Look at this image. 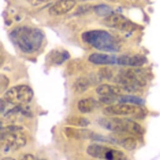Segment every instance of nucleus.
Instances as JSON below:
<instances>
[{
	"label": "nucleus",
	"instance_id": "nucleus-1",
	"mask_svg": "<svg viewBox=\"0 0 160 160\" xmlns=\"http://www.w3.org/2000/svg\"><path fill=\"white\" fill-rule=\"evenodd\" d=\"M13 43L25 53H33L42 46L44 35L38 29L21 27L14 29L10 35Z\"/></svg>",
	"mask_w": 160,
	"mask_h": 160
},
{
	"label": "nucleus",
	"instance_id": "nucleus-2",
	"mask_svg": "<svg viewBox=\"0 0 160 160\" xmlns=\"http://www.w3.org/2000/svg\"><path fill=\"white\" fill-rule=\"evenodd\" d=\"M82 39L88 44L101 51L117 52L120 45L109 32L102 30H94L86 32L82 35Z\"/></svg>",
	"mask_w": 160,
	"mask_h": 160
},
{
	"label": "nucleus",
	"instance_id": "nucleus-3",
	"mask_svg": "<svg viewBox=\"0 0 160 160\" xmlns=\"http://www.w3.org/2000/svg\"><path fill=\"white\" fill-rule=\"evenodd\" d=\"M99 125L104 129L113 133H127L133 136H142L144 129L138 123L128 119L108 117L99 120Z\"/></svg>",
	"mask_w": 160,
	"mask_h": 160
},
{
	"label": "nucleus",
	"instance_id": "nucleus-4",
	"mask_svg": "<svg viewBox=\"0 0 160 160\" xmlns=\"http://www.w3.org/2000/svg\"><path fill=\"white\" fill-rule=\"evenodd\" d=\"M23 128L19 125H8L1 128V147L3 151H16L25 146L27 138Z\"/></svg>",
	"mask_w": 160,
	"mask_h": 160
},
{
	"label": "nucleus",
	"instance_id": "nucleus-5",
	"mask_svg": "<svg viewBox=\"0 0 160 160\" xmlns=\"http://www.w3.org/2000/svg\"><path fill=\"white\" fill-rule=\"evenodd\" d=\"M116 82L126 92H134L146 85V75L141 69L130 68L122 71L116 77Z\"/></svg>",
	"mask_w": 160,
	"mask_h": 160
},
{
	"label": "nucleus",
	"instance_id": "nucleus-6",
	"mask_svg": "<svg viewBox=\"0 0 160 160\" xmlns=\"http://www.w3.org/2000/svg\"><path fill=\"white\" fill-rule=\"evenodd\" d=\"M34 93L32 89L27 85H17L8 90L4 95V100L11 105L22 107L29 104Z\"/></svg>",
	"mask_w": 160,
	"mask_h": 160
},
{
	"label": "nucleus",
	"instance_id": "nucleus-7",
	"mask_svg": "<svg viewBox=\"0 0 160 160\" xmlns=\"http://www.w3.org/2000/svg\"><path fill=\"white\" fill-rule=\"evenodd\" d=\"M87 152L91 157L100 160H128V157L123 151L99 144L89 146Z\"/></svg>",
	"mask_w": 160,
	"mask_h": 160
},
{
	"label": "nucleus",
	"instance_id": "nucleus-8",
	"mask_svg": "<svg viewBox=\"0 0 160 160\" xmlns=\"http://www.w3.org/2000/svg\"><path fill=\"white\" fill-rule=\"evenodd\" d=\"M104 25L124 32H132L137 26L131 21L120 14L112 13L103 20Z\"/></svg>",
	"mask_w": 160,
	"mask_h": 160
},
{
	"label": "nucleus",
	"instance_id": "nucleus-9",
	"mask_svg": "<svg viewBox=\"0 0 160 160\" xmlns=\"http://www.w3.org/2000/svg\"><path fill=\"white\" fill-rule=\"evenodd\" d=\"M105 114L108 115H139L142 114V109L139 106L130 105L128 104H119L111 105L104 110Z\"/></svg>",
	"mask_w": 160,
	"mask_h": 160
},
{
	"label": "nucleus",
	"instance_id": "nucleus-10",
	"mask_svg": "<svg viewBox=\"0 0 160 160\" xmlns=\"http://www.w3.org/2000/svg\"><path fill=\"white\" fill-rule=\"evenodd\" d=\"M110 141H113L130 151L134 150L138 145L137 140L133 135L127 133H113L110 137Z\"/></svg>",
	"mask_w": 160,
	"mask_h": 160
},
{
	"label": "nucleus",
	"instance_id": "nucleus-11",
	"mask_svg": "<svg viewBox=\"0 0 160 160\" xmlns=\"http://www.w3.org/2000/svg\"><path fill=\"white\" fill-rule=\"evenodd\" d=\"M75 0H59L49 9V13L53 16L64 15L70 12L75 5Z\"/></svg>",
	"mask_w": 160,
	"mask_h": 160
},
{
	"label": "nucleus",
	"instance_id": "nucleus-12",
	"mask_svg": "<svg viewBox=\"0 0 160 160\" xmlns=\"http://www.w3.org/2000/svg\"><path fill=\"white\" fill-rule=\"evenodd\" d=\"M146 62V57L140 54H136L132 56H122L117 58V64L121 66H128L134 67L142 66Z\"/></svg>",
	"mask_w": 160,
	"mask_h": 160
},
{
	"label": "nucleus",
	"instance_id": "nucleus-13",
	"mask_svg": "<svg viewBox=\"0 0 160 160\" xmlns=\"http://www.w3.org/2000/svg\"><path fill=\"white\" fill-rule=\"evenodd\" d=\"M64 132L68 137L76 139H94L96 136V134L90 130L84 129H77L72 127H65Z\"/></svg>",
	"mask_w": 160,
	"mask_h": 160
},
{
	"label": "nucleus",
	"instance_id": "nucleus-14",
	"mask_svg": "<svg viewBox=\"0 0 160 160\" xmlns=\"http://www.w3.org/2000/svg\"><path fill=\"white\" fill-rule=\"evenodd\" d=\"M125 90L121 87L103 84L96 88V93L101 97H116L124 95Z\"/></svg>",
	"mask_w": 160,
	"mask_h": 160
},
{
	"label": "nucleus",
	"instance_id": "nucleus-15",
	"mask_svg": "<svg viewBox=\"0 0 160 160\" xmlns=\"http://www.w3.org/2000/svg\"><path fill=\"white\" fill-rule=\"evenodd\" d=\"M89 61L95 64L109 65L117 63V58L114 56L93 53L89 57Z\"/></svg>",
	"mask_w": 160,
	"mask_h": 160
},
{
	"label": "nucleus",
	"instance_id": "nucleus-16",
	"mask_svg": "<svg viewBox=\"0 0 160 160\" xmlns=\"http://www.w3.org/2000/svg\"><path fill=\"white\" fill-rule=\"evenodd\" d=\"M97 101L91 98L84 99L80 100L77 104L78 110L82 114H88L93 112L98 107Z\"/></svg>",
	"mask_w": 160,
	"mask_h": 160
},
{
	"label": "nucleus",
	"instance_id": "nucleus-17",
	"mask_svg": "<svg viewBox=\"0 0 160 160\" xmlns=\"http://www.w3.org/2000/svg\"><path fill=\"white\" fill-rule=\"evenodd\" d=\"M118 101L120 104H130L137 106H142L145 104L143 99L134 95H122L118 97Z\"/></svg>",
	"mask_w": 160,
	"mask_h": 160
},
{
	"label": "nucleus",
	"instance_id": "nucleus-18",
	"mask_svg": "<svg viewBox=\"0 0 160 160\" xmlns=\"http://www.w3.org/2000/svg\"><path fill=\"white\" fill-rule=\"evenodd\" d=\"M49 59L55 64H60L63 61L68 59L70 57V54L65 51H53L49 54Z\"/></svg>",
	"mask_w": 160,
	"mask_h": 160
},
{
	"label": "nucleus",
	"instance_id": "nucleus-19",
	"mask_svg": "<svg viewBox=\"0 0 160 160\" xmlns=\"http://www.w3.org/2000/svg\"><path fill=\"white\" fill-rule=\"evenodd\" d=\"M68 124L77 127H87L90 124V121L88 119L80 116H71L67 119Z\"/></svg>",
	"mask_w": 160,
	"mask_h": 160
},
{
	"label": "nucleus",
	"instance_id": "nucleus-20",
	"mask_svg": "<svg viewBox=\"0 0 160 160\" xmlns=\"http://www.w3.org/2000/svg\"><path fill=\"white\" fill-rule=\"evenodd\" d=\"M89 87V81L86 77H80L74 84L75 91L78 93L86 92Z\"/></svg>",
	"mask_w": 160,
	"mask_h": 160
},
{
	"label": "nucleus",
	"instance_id": "nucleus-21",
	"mask_svg": "<svg viewBox=\"0 0 160 160\" xmlns=\"http://www.w3.org/2000/svg\"><path fill=\"white\" fill-rule=\"evenodd\" d=\"M96 13L100 17H108L112 13L111 7L106 5H100L94 7Z\"/></svg>",
	"mask_w": 160,
	"mask_h": 160
},
{
	"label": "nucleus",
	"instance_id": "nucleus-22",
	"mask_svg": "<svg viewBox=\"0 0 160 160\" xmlns=\"http://www.w3.org/2000/svg\"><path fill=\"white\" fill-rule=\"evenodd\" d=\"M118 97H110V96H107V97H101L100 98V101L102 102L103 104H107L111 105H112L116 100H118Z\"/></svg>",
	"mask_w": 160,
	"mask_h": 160
},
{
	"label": "nucleus",
	"instance_id": "nucleus-23",
	"mask_svg": "<svg viewBox=\"0 0 160 160\" xmlns=\"http://www.w3.org/2000/svg\"><path fill=\"white\" fill-rule=\"evenodd\" d=\"M9 82V79L7 76L3 74L1 75V93L7 88Z\"/></svg>",
	"mask_w": 160,
	"mask_h": 160
},
{
	"label": "nucleus",
	"instance_id": "nucleus-24",
	"mask_svg": "<svg viewBox=\"0 0 160 160\" xmlns=\"http://www.w3.org/2000/svg\"><path fill=\"white\" fill-rule=\"evenodd\" d=\"M100 71V76H102L104 79H110L112 76V72H111V69L107 67H104L101 69Z\"/></svg>",
	"mask_w": 160,
	"mask_h": 160
},
{
	"label": "nucleus",
	"instance_id": "nucleus-25",
	"mask_svg": "<svg viewBox=\"0 0 160 160\" xmlns=\"http://www.w3.org/2000/svg\"><path fill=\"white\" fill-rule=\"evenodd\" d=\"M28 2L33 6H38L42 5L43 3H46L51 0H27Z\"/></svg>",
	"mask_w": 160,
	"mask_h": 160
},
{
	"label": "nucleus",
	"instance_id": "nucleus-26",
	"mask_svg": "<svg viewBox=\"0 0 160 160\" xmlns=\"http://www.w3.org/2000/svg\"><path fill=\"white\" fill-rule=\"evenodd\" d=\"M21 160H36V159L33 155H32L31 154H27L25 155L22 158Z\"/></svg>",
	"mask_w": 160,
	"mask_h": 160
},
{
	"label": "nucleus",
	"instance_id": "nucleus-27",
	"mask_svg": "<svg viewBox=\"0 0 160 160\" xmlns=\"http://www.w3.org/2000/svg\"><path fill=\"white\" fill-rule=\"evenodd\" d=\"M7 102L5 100H1V113H3L6 107Z\"/></svg>",
	"mask_w": 160,
	"mask_h": 160
},
{
	"label": "nucleus",
	"instance_id": "nucleus-28",
	"mask_svg": "<svg viewBox=\"0 0 160 160\" xmlns=\"http://www.w3.org/2000/svg\"><path fill=\"white\" fill-rule=\"evenodd\" d=\"M2 160H16V159L11 157H3Z\"/></svg>",
	"mask_w": 160,
	"mask_h": 160
},
{
	"label": "nucleus",
	"instance_id": "nucleus-29",
	"mask_svg": "<svg viewBox=\"0 0 160 160\" xmlns=\"http://www.w3.org/2000/svg\"><path fill=\"white\" fill-rule=\"evenodd\" d=\"M75 1H76V0H75ZM77 1H78V2H86V1H90V0H77Z\"/></svg>",
	"mask_w": 160,
	"mask_h": 160
},
{
	"label": "nucleus",
	"instance_id": "nucleus-30",
	"mask_svg": "<svg viewBox=\"0 0 160 160\" xmlns=\"http://www.w3.org/2000/svg\"><path fill=\"white\" fill-rule=\"evenodd\" d=\"M106 1H108V2H114V1H116V0H106Z\"/></svg>",
	"mask_w": 160,
	"mask_h": 160
},
{
	"label": "nucleus",
	"instance_id": "nucleus-31",
	"mask_svg": "<svg viewBox=\"0 0 160 160\" xmlns=\"http://www.w3.org/2000/svg\"><path fill=\"white\" fill-rule=\"evenodd\" d=\"M42 160H43V159H42Z\"/></svg>",
	"mask_w": 160,
	"mask_h": 160
}]
</instances>
